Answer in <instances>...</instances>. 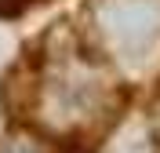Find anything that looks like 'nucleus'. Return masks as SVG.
I'll return each mask as SVG.
<instances>
[{
  "mask_svg": "<svg viewBox=\"0 0 160 153\" xmlns=\"http://www.w3.org/2000/svg\"><path fill=\"white\" fill-rule=\"evenodd\" d=\"M102 44L128 69H142L160 51V0H98L95 4Z\"/></svg>",
  "mask_w": 160,
  "mask_h": 153,
  "instance_id": "obj_1",
  "label": "nucleus"
},
{
  "mask_svg": "<svg viewBox=\"0 0 160 153\" xmlns=\"http://www.w3.org/2000/svg\"><path fill=\"white\" fill-rule=\"evenodd\" d=\"M109 153H153V142L146 131H135V128H124L109 142Z\"/></svg>",
  "mask_w": 160,
  "mask_h": 153,
  "instance_id": "obj_2",
  "label": "nucleus"
}]
</instances>
